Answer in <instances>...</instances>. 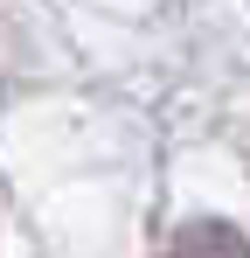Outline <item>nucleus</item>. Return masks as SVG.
<instances>
[{"mask_svg":"<svg viewBox=\"0 0 250 258\" xmlns=\"http://www.w3.org/2000/svg\"><path fill=\"white\" fill-rule=\"evenodd\" d=\"M167 258H250V237L236 223H215V216H195V223H181L174 230V244Z\"/></svg>","mask_w":250,"mask_h":258,"instance_id":"1","label":"nucleus"}]
</instances>
